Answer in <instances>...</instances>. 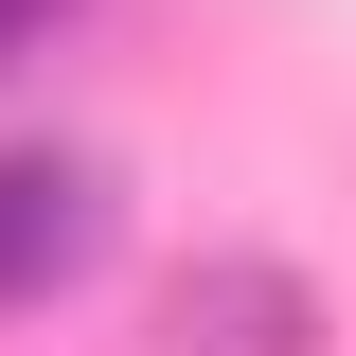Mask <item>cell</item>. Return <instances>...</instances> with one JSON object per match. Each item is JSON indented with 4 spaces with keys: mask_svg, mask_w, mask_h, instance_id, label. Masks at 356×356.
I'll return each instance as SVG.
<instances>
[{
    "mask_svg": "<svg viewBox=\"0 0 356 356\" xmlns=\"http://www.w3.org/2000/svg\"><path fill=\"white\" fill-rule=\"evenodd\" d=\"M125 232V178L89 161V143H0V321L18 303H72L89 267Z\"/></svg>",
    "mask_w": 356,
    "mask_h": 356,
    "instance_id": "cell-1",
    "label": "cell"
},
{
    "mask_svg": "<svg viewBox=\"0 0 356 356\" xmlns=\"http://www.w3.org/2000/svg\"><path fill=\"white\" fill-rule=\"evenodd\" d=\"M161 339L178 356H321V285L285 250H196L161 285Z\"/></svg>",
    "mask_w": 356,
    "mask_h": 356,
    "instance_id": "cell-2",
    "label": "cell"
}]
</instances>
